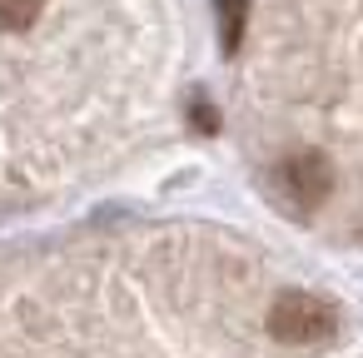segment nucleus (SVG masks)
<instances>
[{
	"label": "nucleus",
	"instance_id": "1",
	"mask_svg": "<svg viewBox=\"0 0 363 358\" xmlns=\"http://www.w3.org/2000/svg\"><path fill=\"white\" fill-rule=\"evenodd\" d=\"M269 333L279 343H328L338 333V308L308 289H284L269 308Z\"/></svg>",
	"mask_w": 363,
	"mask_h": 358
},
{
	"label": "nucleus",
	"instance_id": "2",
	"mask_svg": "<svg viewBox=\"0 0 363 358\" xmlns=\"http://www.w3.org/2000/svg\"><path fill=\"white\" fill-rule=\"evenodd\" d=\"M274 184H279V194H284L298 214H308V209H318V204L333 194V169H328L323 155L298 150V155H289V160L274 169Z\"/></svg>",
	"mask_w": 363,
	"mask_h": 358
},
{
	"label": "nucleus",
	"instance_id": "3",
	"mask_svg": "<svg viewBox=\"0 0 363 358\" xmlns=\"http://www.w3.org/2000/svg\"><path fill=\"white\" fill-rule=\"evenodd\" d=\"M214 16H219V40L234 55L244 40V21H249V0H214Z\"/></svg>",
	"mask_w": 363,
	"mask_h": 358
},
{
	"label": "nucleus",
	"instance_id": "4",
	"mask_svg": "<svg viewBox=\"0 0 363 358\" xmlns=\"http://www.w3.org/2000/svg\"><path fill=\"white\" fill-rule=\"evenodd\" d=\"M45 0H0V30H30Z\"/></svg>",
	"mask_w": 363,
	"mask_h": 358
}]
</instances>
